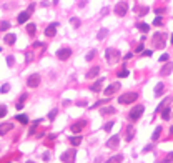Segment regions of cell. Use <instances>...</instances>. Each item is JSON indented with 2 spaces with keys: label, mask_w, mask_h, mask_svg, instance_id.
<instances>
[{
  "label": "cell",
  "mask_w": 173,
  "mask_h": 163,
  "mask_svg": "<svg viewBox=\"0 0 173 163\" xmlns=\"http://www.w3.org/2000/svg\"><path fill=\"white\" fill-rule=\"evenodd\" d=\"M143 112H145V107H143V105H135V107L132 108V112L128 113V118L132 120V122H137L143 115Z\"/></svg>",
  "instance_id": "1"
},
{
  "label": "cell",
  "mask_w": 173,
  "mask_h": 163,
  "mask_svg": "<svg viewBox=\"0 0 173 163\" xmlns=\"http://www.w3.org/2000/svg\"><path fill=\"white\" fill-rule=\"evenodd\" d=\"M165 45H166L165 33H155V35H153V47H155V49H163Z\"/></svg>",
  "instance_id": "2"
},
{
  "label": "cell",
  "mask_w": 173,
  "mask_h": 163,
  "mask_svg": "<svg viewBox=\"0 0 173 163\" xmlns=\"http://www.w3.org/2000/svg\"><path fill=\"white\" fill-rule=\"evenodd\" d=\"M137 98H138V93H125L122 95V97L118 98V103H122V105H128V103H133V102H137Z\"/></svg>",
  "instance_id": "3"
},
{
  "label": "cell",
  "mask_w": 173,
  "mask_h": 163,
  "mask_svg": "<svg viewBox=\"0 0 173 163\" xmlns=\"http://www.w3.org/2000/svg\"><path fill=\"white\" fill-rule=\"evenodd\" d=\"M105 57H107L108 63H117V62L120 60V52L115 50V49H108L107 54H105Z\"/></svg>",
  "instance_id": "4"
},
{
  "label": "cell",
  "mask_w": 173,
  "mask_h": 163,
  "mask_svg": "<svg viewBox=\"0 0 173 163\" xmlns=\"http://www.w3.org/2000/svg\"><path fill=\"white\" fill-rule=\"evenodd\" d=\"M75 156H77L75 148H70V150H67L63 155L60 156V161H63V163H72V161H75Z\"/></svg>",
  "instance_id": "5"
},
{
  "label": "cell",
  "mask_w": 173,
  "mask_h": 163,
  "mask_svg": "<svg viewBox=\"0 0 173 163\" xmlns=\"http://www.w3.org/2000/svg\"><path fill=\"white\" fill-rule=\"evenodd\" d=\"M127 12H128V3L127 2H118L117 7H115V13H117L118 17H123V15H127Z\"/></svg>",
  "instance_id": "6"
},
{
  "label": "cell",
  "mask_w": 173,
  "mask_h": 163,
  "mask_svg": "<svg viewBox=\"0 0 173 163\" xmlns=\"http://www.w3.org/2000/svg\"><path fill=\"white\" fill-rule=\"evenodd\" d=\"M27 85L30 88H37L38 85H40V75H37V73L30 75V77H28V80H27Z\"/></svg>",
  "instance_id": "7"
},
{
  "label": "cell",
  "mask_w": 173,
  "mask_h": 163,
  "mask_svg": "<svg viewBox=\"0 0 173 163\" xmlns=\"http://www.w3.org/2000/svg\"><path fill=\"white\" fill-rule=\"evenodd\" d=\"M85 127H86V122H85V120H80V122H77V123H73V125H72L70 130L73 132V133H80Z\"/></svg>",
  "instance_id": "8"
},
{
  "label": "cell",
  "mask_w": 173,
  "mask_h": 163,
  "mask_svg": "<svg viewBox=\"0 0 173 163\" xmlns=\"http://www.w3.org/2000/svg\"><path fill=\"white\" fill-rule=\"evenodd\" d=\"M70 55H72V50L70 49H62V50L57 52V57H58L60 60H68Z\"/></svg>",
  "instance_id": "9"
},
{
  "label": "cell",
  "mask_w": 173,
  "mask_h": 163,
  "mask_svg": "<svg viewBox=\"0 0 173 163\" xmlns=\"http://www.w3.org/2000/svg\"><path fill=\"white\" fill-rule=\"evenodd\" d=\"M120 87H122V85H120L118 82H117V83H113V85H110V87L105 90V95H107V97H112V95L117 92V90H120Z\"/></svg>",
  "instance_id": "10"
},
{
  "label": "cell",
  "mask_w": 173,
  "mask_h": 163,
  "mask_svg": "<svg viewBox=\"0 0 173 163\" xmlns=\"http://www.w3.org/2000/svg\"><path fill=\"white\" fill-rule=\"evenodd\" d=\"M57 25L58 23H52V25H49L45 28V35L47 37H55V33H57Z\"/></svg>",
  "instance_id": "11"
},
{
  "label": "cell",
  "mask_w": 173,
  "mask_h": 163,
  "mask_svg": "<svg viewBox=\"0 0 173 163\" xmlns=\"http://www.w3.org/2000/svg\"><path fill=\"white\" fill-rule=\"evenodd\" d=\"M133 135H135V128H133L132 125H128L127 128H125V140L130 142L133 138Z\"/></svg>",
  "instance_id": "12"
},
{
  "label": "cell",
  "mask_w": 173,
  "mask_h": 163,
  "mask_svg": "<svg viewBox=\"0 0 173 163\" xmlns=\"http://www.w3.org/2000/svg\"><path fill=\"white\" fill-rule=\"evenodd\" d=\"M12 128H13L12 123H8V122H7V123H2V125H0V135H2V137H3V135H7V133L10 132Z\"/></svg>",
  "instance_id": "13"
},
{
  "label": "cell",
  "mask_w": 173,
  "mask_h": 163,
  "mask_svg": "<svg viewBox=\"0 0 173 163\" xmlns=\"http://www.w3.org/2000/svg\"><path fill=\"white\" fill-rule=\"evenodd\" d=\"M102 87H103V78H98L97 82H95V83L90 85V90H92V92H100V90H102Z\"/></svg>",
  "instance_id": "14"
},
{
  "label": "cell",
  "mask_w": 173,
  "mask_h": 163,
  "mask_svg": "<svg viewBox=\"0 0 173 163\" xmlns=\"http://www.w3.org/2000/svg\"><path fill=\"white\" fill-rule=\"evenodd\" d=\"M118 143H120V137L113 135V137L107 142V147H108V148H117V147H118Z\"/></svg>",
  "instance_id": "15"
},
{
  "label": "cell",
  "mask_w": 173,
  "mask_h": 163,
  "mask_svg": "<svg viewBox=\"0 0 173 163\" xmlns=\"http://www.w3.org/2000/svg\"><path fill=\"white\" fill-rule=\"evenodd\" d=\"M100 73V67H92V68L88 70V73H86V78H95V77H97Z\"/></svg>",
  "instance_id": "16"
},
{
  "label": "cell",
  "mask_w": 173,
  "mask_h": 163,
  "mask_svg": "<svg viewBox=\"0 0 173 163\" xmlns=\"http://www.w3.org/2000/svg\"><path fill=\"white\" fill-rule=\"evenodd\" d=\"M15 35H13V33H7V35L5 37H3V40H5V44L7 45H13V44H15Z\"/></svg>",
  "instance_id": "17"
},
{
  "label": "cell",
  "mask_w": 173,
  "mask_h": 163,
  "mask_svg": "<svg viewBox=\"0 0 173 163\" xmlns=\"http://www.w3.org/2000/svg\"><path fill=\"white\" fill-rule=\"evenodd\" d=\"M28 17H30V12H22L20 15L17 17V20H18V23H25L28 20Z\"/></svg>",
  "instance_id": "18"
},
{
  "label": "cell",
  "mask_w": 173,
  "mask_h": 163,
  "mask_svg": "<svg viewBox=\"0 0 173 163\" xmlns=\"http://www.w3.org/2000/svg\"><path fill=\"white\" fill-rule=\"evenodd\" d=\"M115 112H117V110H115L113 107H107V108H102V110H100V113H102L103 117H107V115H113Z\"/></svg>",
  "instance_id": "19"
},
{
  "label": "cell",
  "mask_w": 173,
  "mask_h": 163,
  "mask_svg": "<svg viewBox=\"0 0 173 163\" xmlns=\"http://www.w3.org/2000/svg\"><path fill=\"white\" fill-rule=\"evenodd\" d=\"M171 70H173V65H171V63H166V65L161 68V75H163V77L170 75V73H171Z\"/></svg>",
  "instance_id": "20"
},
{
  "label": "cell",
  "mask_w": 173,
  "mask_h": 163,
  "mask_svg": "<svg viewBox=\"0 0 173 163\" xmlns=\"http://www.w3.org/2000/svg\"><path fill=\"white\" fill-rule=\"evenodd\" d=\"M161 118H163V120H168V118H170V108H168V105L161 108Z\"/></svg>",
  "instance_id": "21"
},
{
  "label": "cell",
  "mask_w": 173,
  "mask_h": 163,
  "mask_svg": "<svg viewBox=\"0 0 173 163\" xmlns=\"http://www.w3.org/2000/svg\"><path fill=\"white\" fill-rule=\"evenodd\" d=\"M163 88H165V85H163V83H158L155 87V95H157V97H161V95H163Z\"/></svg>",
  "instance_id": "22"
},
{
  "label": "cell",
  "mask_w": 173,
  "mask_h": 163,
  "mask_svg": "<svg viewBox=\"0 0 173 163\" xmlns=\"http://www.w3.org/2000/svg\"><path fill=\"white\" fill-rule=\"evenodd\" d=\"M138 30H142L143 33H147L148 30H150V25H148V23H138Z\"/></svg>",
  "instance_id": "23"
},
{
  "label": "cell",
  "mask_w": 173,
  "mask_h": 163,
  "mask_svg": "<svg viewBox=\"0 0 173 163\" xmlns=\"http://www.w3.org/2000/svg\"><path fill=\"white\" fill-rule=\"evenodd\" d=\"M15 118H17L20 123H23V125H27V123H28V117H27V115H17Z\"/></svg>",
  "instance_id": "24"
},
{
  "label": "cell",
  "mask_w": 173,
  "mask_h": 163,
  "mask_svg": "<svg viewBox=\"0 0 173 163\" xmlns=\"http://www.w3.org/2000/svg\"><path fill=\"white\" fill-rule=\"evenodd\" d=\"M70 143H72L73 147L80 145V143H82V137H72V138H70Z\"/></svg>",
  "instance_id": "25"
},
{
  "label": "cell",
  "mask_w": 173,
  "mask_h": 163,
  "mask_svg": "<svg viewBox=\"0 0 173 163\" xmlns=\"http://www.w3.org/2000/svg\"><path fill=\"white\" fill-rule=\"evenodd\" d=\"M27 32L30 33V35H35V32H37V27L33 25V23H28V25H27Z\"/></svg>",
  "instance_id": "26"
},
{
  "label": "cell",
  "mask_w": 173,
  "mask_h": 163,
  "mask_svg": "<svg viewBox=\"0 0 173 163\" xmlns=\"http://www.w3.org/2000/svg\"><path fill=\"white\" fill-rule=\"evenodd\" d=\"M107 35H108V30H107V28H102V30L98 32V40H103Z\"/></svg>",
  "instance_id": "27"
},
{
  "label": "cell",
  "mask_w": 173,
  "mask_h": 163,
  "mask_svg": "<svg viewBox=\"0 0 173 163\" xmlns=\"http://www.w3.org/2000/svg\"><path fill=\"white\" fill-rule=\"evenodd\" d=\"M70 23H72V25H73L75 28H78V27H80V18H77V17H72V18H70Z\"/></svg>",
  "instance_id": "28"
},
{
  "label": "cell",
  "mask_w": 173,
  "mask_h": 163,
  "mask_svg": "<svg viewBox=\"0 0 173 163\" xmlns=\"http://www.w3.org/2000/svg\"><path fill=\"white\" fill-rule=\"evenodd\" d=\"M117 75L120 77V78H125V77H128V75H130V72H128L127 68H122V70H120Z\"/></svg>",
  "instance_id": "29"
},
{
  "label": "cell",
  "mask_w": 173,
  "mask_h": 163,
  "mask_svg": "<svg viewBox=\"0 0 173 163\" xmlns=\"http://www.w3.org/2000/svg\"><path fill=\"white\" fill-rule=\"evenodd\" d=\"M160 133H161V127H157V130L153 132L152 138H153V140H158V137H160Z\"/></svg>",
  "instance_id": "30"
},
{
  "label": "cell",
  "mask_w": 173,
  "mask_h": 163,
  "mask_svg": "<svg viewBox=\"0 0 173 163\" xmlns=\"http://www.w3.org/2000/svg\"><path fill=\"white\" fill-rule=\"evenodd\" d=\"M137 12L140 13V15H147V13H148V7H137Z\"/></svg>",
  "instance_id": "31"
},
{
  "label": "cell",
  "mask_w": 173,
  "mask_h": 163,
  "mask_svg": "<svg viewBox=\"0 0 173 163\" xmlns=\"http://www.w3.org/2000/svg\"><path fill=\"white\" fill-rule=\"evenodd\" d=\"M8 28H10V23H8V22H2V23H0V30H2V32L8 30Z\"/></svg>",
  "instance_id": "32"
},
{
  "label": "cell",
  "mask_w": 173,
  "mask_h": 163,
  "mask_svg": "<svg viewBox=\"0 0 173 163\" xmlns=\"http://www.w3.org/2000/svg\"><path fill=\"white\" fill-rule=\"evenodd\" d=\"M7 115V107L5 105H0V118H3Z\"/></svg>",
  "instance_id": "33"
},
{
  "label": "cell",
  "mask_w": 173,
  "mask_h": 163,
  "mask_svg": "<svg viewBox=\"0 0 173 163\" xmlns=\"http://www.w3.org/2000/svg\"><path fill=\"white\" fill-rule=\"evenodd\" d=\"M110 163H112V161H123V156L122 155H117V156H113V158H110V160H108Z\"/></svg>",
  "instance_id": "34"
},
{
  "label": "cell",
  "mask_w": 173,
  "mask_h": 163,
  "mask_svg": "<svg viewBox=\"0 0 173 163\" xmlns=\"http://www.w3.org/2000/svg\"><path fill=\"white\" fill-rule=\"evenodd\" d=\"M95 55H97V52H95V50H92L88 55H86V60H88V62H90V60H93V58H95Z\"/></svg>",
  "instance_id": "35"
},
{
  "label": "cell",
  "mask_w": 173,
  "mask_h": 163,
  "mask_svg": "<svg viewBox=\"0 0 173 163\" xmlns=\"http://www.w3.org/2000/svg\"><path fill=\"white\" fill-rule=\"evenodd\" d=\"M161 23H163V18H161V17H157V18H155V22H153V25L160 27V25H161Z\"/></svg>",
  "instance_id": "36"
},
{
  "label": "cell",
  "mask_w": 173,
  "mask_h": 163,
  "mask_svg": "<svg viewBox=\"0 0 173 163\" xmlns=\"http://www.w3.org/2000/svg\"><path fill=\"white\" fill-rule=\"evenodd\" d=\"M113 125H115V122H108L107 125H105V130H107V132H110V130H112V128H113Z\"/></svg>",
  "instance_id": "37"
},
{
  "label": "cell",
  "mask_w": 173,
  "mask_h": 163,
  "mask_svg": "<svg viewBox=\"0 0 173 163\" xmlns=\"http://www.w3.org/2000/svg\"><path fill=\"white\" fill-rule=\"evenodd\" d=\"M13 62H15V58H13L12 55H8V57H7V63H8V67H12Z\"/></svg>",
  "instance_id": "38"
},
{
  "label": "cell",
  "mask_w": 173,
  "mask_h": 163,
  "mask_svg": "<svg viewBox=\"0 0 173 163\" xmlns=\"http://www.w3.org/2000/svg\"><path fill=\"white\" fill-rule=\"evenodd\" d=\"M55 117H57V108H54V110H52V112L49 113V118H50V120H54Z\"/></svg>",
  "instance_id": "39"
},
{
  "label": "cell",
  "mask_w": 173,
  "mask_h": 163,
  "mask_svg": "<svg viewBox=\"0 0 173 163\" xmlns=\"http://www.w3.org/2000/svg\"><path fill=\"white\" fill-rule=\"evenodd\" d=\"M8 90H10V85L8 83H5V85H2V93H7Z\"/></svg>",
  "instance_id": "40"
},
{
  "label": "cell",
  "mask_w": 173,
  "mask_h": 163,
  "mask_svg": "<svg viewBox=\"0 0 173 163\" xmlns=\"http://www.w3.org/2000/svg\"><path fill=\"white\" fill-rule=\"evenodd\" d=\"M168 58H170V57H168V54H165V55L160 57V62H168Z\"/></svg>",
  "instance_id": "41"
},
{
  "label": "cell",
  "mask_w": 173,
  "mask_h": 163,
  "mask_svg": "<svg viewBox=\"0 0 173 163\" xmlns=\"http://www.w3.org/2000/svg\"><path fill=\"white\" fill-rule=\"evenodd\" d=\"M135 52H137V54H140V52H143V42H142V44L137 47V50H135Z\"/></svg>",
  "instance_id": "42"
},
{
  "label": "cell",
  "mask_w": 173,
  "mask_h": 163,
  "mask_svg": "<svg viewBox=\"0 0 173 163\" xmlns=\"http://www.w3.org/2000/svg\"><path fill=\"white\" fill-rule=\"evenodd\" d=\"M165 161H173V151L166 155V160H165Z\"/></svg>",
  "instance_id": "43"
},
{
  "label": "cell",
  "mask_w": 173,
  "mask_h": 163,
  "mask_svg": "<svg viewBox=\"0 0 173 163\" xmlns=\"http://www.w3.org/2000/svg\"><path fill=\"white\" fill-rule=\"evenodd\" d=\"M33 58V54H32V52H27V62H30Z\"/></svg>",
  "instance_id": "44"
},
{
  "label": "cell",
  "mask_w": 173,
  "mask_h": 163,
  "mask_svg": "<svg viewBox=\"0 0 173 163\" xmlns=\"http://www.w3.org/2000/svg\"><path fill=\"white\" fill-rule=\"evenodd\" d=\"M155 12L158 13V15H161V13H163V12H165V8H157V10H155Z\"/></svg>",
  "instance_id": "45"
},
{
  "label": "cell",
  "mask_w": 173,
  "mask_h": 163,
  "mask_svg": "<svg viewBox=\"0 0 173 163\" xmlns=\"http://www.w3.org/2000/svg\"><path fill=\"white\" fill-rule=\"evenodd\" d=\"M143 55H145V57H150L152 52H150V50H145V52H143Z\"/></svg>",
  "instance_id": "46"
},
{
  "label": "cell",
  "mask_w": 173,
  "mask_h": 163,
  "mask_svg": "<svg viewBox=\"0 0 173 163\" xmlns=\"http://www.w3.org/2000/svg\"><path fill=\"white\" fill-rule=\"evenodd\" d=\"M130 58H132V54H127V55H125V62L130 60Z\"/></svg>",
  "instance_id": "47"
},
{
  "label": "cell",
  "mask_w": 173,
  "mask_h": 163,
  "mask_svg": "<svg viewBox=\"0 0 173 163\" xmlns=\"http://www.w3.org/2000/svg\"><path fill=\"white\" fill-rule=\"evenodd\" d=\"M170 133H171V135H173V127H171V128H170Z\"/></svg>",
  "instance_id": "48"
},
{
  "label": "cell",
  "mask_w": 173,
  "mask_h": 163,
  "mask_svg": "<svg viewBox=\"0 0 173 163\" xmlns=\"http://www.w3.org/2000/svg\"><path fill=\"white\" fill-rule=\"evenodd\" d=\"M170 42H171V44H173V35H171V40H170Z\"/></svg>",
  "instance_id": "49"
},
{
  "label": "cell",
  "mask_w": 173,
  "mask_h": 163,
  "mask_svg": "<svg viewBox=\"0 0 173 163\" xmlns=\"http://www.w3.org/2000/svg\"><path fill=\"white\" fill-rule=\"evenodd\" d=\"M0 50H2V49H0Z\"/></svg>",
  "instance_id": "50"
}]
</instances>
